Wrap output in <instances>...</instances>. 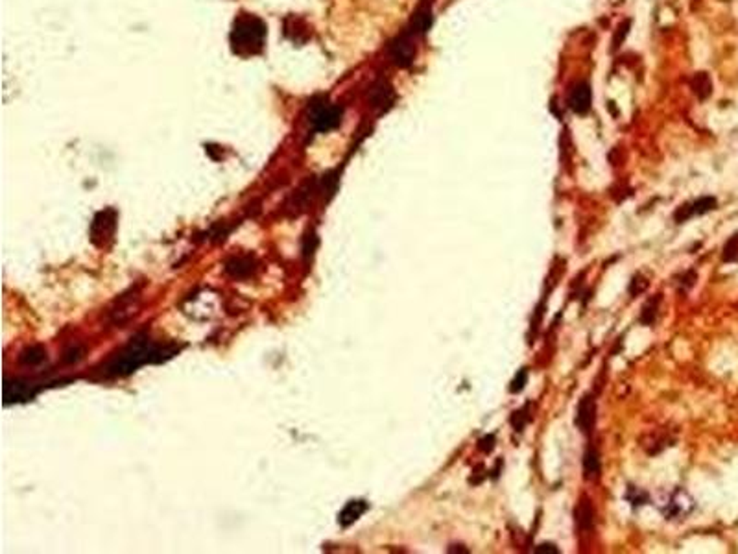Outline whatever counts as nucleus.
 <instances>
[{
	"instance_id": "dca6fc26",
	"label": "nucleus",
	"mask_w": 738,
	"mask_h": 554,
	"mask_svg": "<svg viewBox=\"0 0 738 554\" xmlns=\"http://www.w3.org/2000/svg\"><path fill=\"white\" fill-rule=\"evenodd\" d=\"M690 87H692L694 95H698V98H709L710 93H712V82H710L709 74L707 73H696L690 79Z\"/></svg>"
},
{
	"instance_id": "a878e982",
	"label": "nucleus",
	"mask_w": 738,
	"mask_h": 554,
	"mask_svg": "<svg viewBox=\"0 0 738 554\" xmlns=\"http://www.w3.org/2000/svg\"><path fill=\"white\" fill-rule=\"evenodd\" d=\"M537 554H558L559 548L554 545V543H541L536 547Z\"/></svg>"
},
{
	"instance_id": "20e7f679",
	"label": "nucleus",
	"mask_w": 738,
	"mask_h": 554,
	"mask_svg": "<svg viewBox=\"0 0 738 554\" xmlns=\"http://www.w3.org/2000/svg\"><path fill=\"white\" fill-rule=\"evenodd\" d=\"M388 54L391 61L400 68H408L416 59V35H411L408 30L399 34L388 45Z\"/></svg>"
},
{
	"instance_id": "39448f33",
	"label": "nucleus",
	"mask_w": 738,
	"mask_h": 554,
	"mask_svg": "<svg viewBox=\"0 0 738 554\" xmlns=\"http://www.w3.org/2000/svg\"><path fill=\"white\" fill-rule=\"evenodd\" d=\"M117 227V211L106 209L100 211L90 224V238L96 246H106L109 238L113 237Z\"/></svg>"
},
{
	"instance_id": "4be33fe9",
	"label": "nucleus",
	"mask_w": 738,
	"mask_h": 554,
	"mask_svg": "<svg viewBox=\"0 0 738 554\" xmlns=\"http://www.w3.org/2000/svg\"><path fill=\"white\" fill-rule=\"evenodd\" d=\"M646 287H648V281H646V279H644L643 276L633 277V281H631V287H630L631 296L641 294V292H644V290H646Z\"/></svg>"
},
{
	"instance_id": "1a4fd4ad",
	"label": "nucleus",
	"mask_w": 738,
	"mask_h": 554,
	"mask_svg": "<svg viewBox=\"0 0 738 554\" xmlns=\"http://www.w3.org/2000/svg\"><path fill=\"white\" fill-rule=\"evenodd\" d=\"M716 205H718L716 198H712V196H703V198L696 200V202H690V204L679 205L676 215H674V220H676L677 224H683V222L690 220L692 216H699L709 213V211H715Z\"/></svg>"
},
{
	"instance_id": "9b49d317",
	"label": "nucleus",
	"mask_w": 738,
	"mask_h": 554,
	"mask_svg": "<svg viewBox=\"0 0 738 554\" xmlns=\"http://www.w3.org/2000/svg\"><path fill=\"white\" fill-rule=\"evenodd\" d=\"M596 419V401L591 396H585L578 403V412H576V425L583 432H589Z\"/></svg>"
},
{
	"instance_id": "f3484780",
	"label": "nucleus",
	"mask_w": 738,
	"mask_h": 554,
	"mask_svg": "<svg viewBox=\"0 0 738 554\" xmlns=\"http://www.w3.org/2000/svg\"><path fill=\"white\" fill-rule=\"evenodd\" d=\"M19 361L24 366H39L46 361V351L41 347V345H32V347H26V350L19 355Z\"/></svg>"
},
{
	"instance_id": "0eeeda50",
	"label": "nucleus",
	"mask_w": 738,
	"mask_h": 554,
	"mask_svg": "<svg viewBox=\"0 0 738 554\" xmlns=\"http://www.w3.org/2000/svg\"><path fill=\"white\" fill-rule=\"evenodd\" d=\"M592 106V90L589 82H578L569 90V108L576 115H587Z\"/></svg>"
},
{
	"instance_id": "b1692460",
	"label": "nucleus",
	"mask_w": 738,
	"mask_h": 554,
	"mask_svg": "<svg viewBox=\"0 0 738 554\" xmlns=\"http://www.w3.org/2000/svg\"><path fill=\"white\" fill-rule=\"evenodd\" d=\"M495 441H496L495 434H485L484 438H480L478 449L482 452H491L493 449H495Z\"/></svg>"
},
{
	"instance_id": "423d86ee",
	"label": "nucleus",
	"mask_w": 738,
	"mask_h": 554,
	"mask_svg": "<svg viewBox=\"0 0 738 554\" xmlns=\"http://www.w3.org/2000/svg\"><path fill=\"white\" fill-rule=\"evenodd\" d=\"M39 388L24 379H8L4 385V405L10 407L13 403H26L34 399Z\"/></svg>"
},
{
	"instance_id": "393cba45",
	"label": "nucleus",
	"mask_w": 738,
	"mask_h": 554,
	"mask_svg": "<svg viewBox=\"0 0 738 554\" xmlns=\"http://www.w3.org/2000/svg\"><path fill=\"white\" fill-rule=\"evenodd\" d=\"M81 356H84V350L79 345H74V347L65 351V362H78Z\"/></svg>"
},
{
	"instance_id": "f03ea898",
	"label": "nucleus",
	"mask_w": 738,
	"mask_h": 554,
	"mask_svg": "<svg viewBox=\"0 0 738 554\" xmlns=\"http://www.w3.org/2000/svg\"><path fill=\"white\" fill-rule=\"evenodd\" d=\"M266 35H268V28L264 21L253 13L242 12L235 19L229 34L233 54L238 57L259 56L264 50Z\"/></svg>"
},
{
	"instance_id": "9d476101",
	"label": "nucleus",
	"mask_w": 738,
	"mask_h": 554,
	"mask_svg": "<svg viewBox=\"0 0 738 554\" xmlns=\"http://www.w3.org/2000/svg\"><path fill=\"white\" fill-rule=\"evenodd\" d=\"M432 23H434L432 6H430L429 0H423V2H421V6L417 8L416 13H414V17H411V21H410V26H408L406 30H408L411 35L421 37V35H425L427 32H429Z\"/></svg>"
},
{
	"instance_id": "bb28decb",
	"label": "nucleus",
	"mask_w": 738,
	"mask_h": 554,
	"mask_svg": "<svg viewBox=\"0 0 738 554\" xmlns=\"http://www.w3.org/2000/svg\"><path fill=\"white\" fill-rule=\"evenodd\" d=\"M447 551H449V553H469L467 548H463L462 545H452V547H449Z\"/></svg>"
},
{
	"instance_id": "412c9836",
	"label": "nucleus",
	"mask_w": 738,
	"mask_h": 554,
	"mask_svg": "<svg viewBox=\"0 0 738 554\" xmlns=\"http://www.w3.org/2000/svg\"><path fill=\"white\" fill-rule=\"evenodd\" d=\"M724 260L726 262H738V235H732L727 240L726 248H724Z\"/></svg>"
},
{
	"instance_id": "6e6552de",
	"label": "nucleus",
	"mask_w": 738,
	"mask_h": 554,
	"mask_svg": "<svg viewBox=\"0 0 738 554\" xmlns=\"http://www.w3.org/2000/svg\"><path fill=\"white\" fill-rule=\"evenodd\" d=\"M369 102H371V108H375L378 113H386L395 102V93L394 87L386 79H378L375 82L369 90Z\"/></svg>"
},
{
	"instance_id": "6ab92c4d",
	"label": "nucleus",
	"mask_w": 738,
	"mask_h": 554,
	"mask_svg": "<svg viewBox=\"0 0 738 554\" xmlns=\"http://www.w3.org/2000/svg\"><path fill=\"white\" fill-rule=\"evenodd\" d=\"M526 383H528V370H526V367H521L517 374H515V377L512 379V383H509V392H512V394L523 392Z\"/></svg>"
},
{
	"instance_id": "a211bd4d",
	"label": "nucleus",
	"mask_w": 738,
	"mask_h": 554,
	"mask_svg": "<svg viewBox=\"0 0 738 554\" xmlns=\"http://www.w3.org/2000/svg\"><path fill=\"white\" fill-rule=\"evenodd\" d=\"M659 301H661V298L657 296L655 300H650L648 303L643 307V311H641V323H644V325H652V323L655 322V318H657V311H659Z\"/></svg>"
},
{
	"instance_id": "5701e85b",
	"label": "nucleus",
	"mask_w": 738,
	"mask_h": 554,
	"mask_svg": "<svg viewBox=\"0 0 738 554\" xmlns=\"http://www.w3.org/2000/svg\"><path fill=\"white\" fill-rule=\"evenodd\" d=\"M628 28H630V21H628L625 24L624 23L620 24L619 30H616V34H614V37H613V48H614V50H616V48H619V46L622 45V41L625 39V35H628V32H630Z\"/></svg>"
},
{
	"instance_id": "4468645a",
	"label": "nucleus",
	"mask_w": 738,
	"mask_h": 554,
	"mask_svg": "<svg viewBox=\"0 0 738 554\" xmlns=\"http://www.w3.org/2000/svg\"><path fill=\"white\" fill-rule=\"evenodd\" d=\"M574 519L580 531H591L592 523H594V512H592V504L589 499H581L578 503L574 510Z\"/></svg>"
},
{
	"instance_id": "2eb2a0df",
	"label": "nucleus",
	"mask_w": 738,
	"mask_h": 554,
	"mask_svg": "<svg viewBox=\"0 0 738 554\" xmlns=\"http://www.w3.org/2000/svg\"><path fill=\"white\" fill-rule=\"evenodd\" d=\"M227 274H231L233 277H248L251 271L255 270V260L249 259V257H235L226 265Z\"/></svg>"
},
{
	"instance_id": "f257e3e1",
	"label": "nucleus",
	"mask_w": 738,
	"mask_h": 554,
	"mask_svg": "<svg viewBox=\"0 0 738 554\" xmlns=\"http://www.w3.org/2000/svg\"><path fill=\"white\" fill-rule=\"evenodd\" d=\"M175 353L174 347H163L153 342L148 334H139L119 351L104 367V374L109 377H126L137 372L144 364H157V362L168 361Z\"/></svg>"
},
{
	"instance_id": "ddd939ff",
	"label": "nucleus",
	"mask_w": 738,
	"mask_h": 554,
	"mask_svg": "<svg viewBox=\"0 0 738 554\" xmlns=\"http://www.w3.org/2000/svg\"><path fill=\"white\" fill-rule=\"evenodd\" d=\"M602 471V462H600V452L594 447H589L583 455V475L587 481H596Z\"/></svg>"
},
{
	"instance_id": "f8f14e48",
	"label": "nucleus",
	"mask_w": 738,
	"mask_h": 554,
	"mask_svg": "<svg viewBox=\"0 0 738 554\" xmlns=\"http://www.w3.org/2000/svg\"><path fill=\"white\" fill-rule=\"evenodd\" d=\"M367 508H369V504H367L366 501H362V499L349 501V503L344 506V510L340 512L338 523L342 526H351L355 521H358L362 515L366 514Z\"/></svg>"
},
{
	"instance_id": "aec40b11",
	"label": "nucleus",
	"mask_w": 738,
	"mask_h": 554,
	"mask_svg": "<svg viewBox=\"0 0 738 554\" xmlns=\"http://www.w3.org/2000/svg\"><path fill=\"white\" fill-rule=\"evenodd\" d=\"M528 421H530L528 407L521 408V410H515V412L512 414V425H513V429L517 430V432H523L524 427H526V423H528Z\"/></svg>"
},
{
	"instance_id": "7ed1b4c3",
	"label": "nucleus",
	"mask_w": 738,
	"mask_h": 554,
	"mask_svg": "<svg viewBox=\"0 0 738 554\" xmlns=\"http://www.w3.org/2000/svg\"><path fill=\"white\" fill-rule=\"evenodd\" d=\"M310 124L318 133H327L336 130L342 124L344 109L336 104L329 102L327 98H315L310 102Z\"/></svg>"
}]
</instances>
